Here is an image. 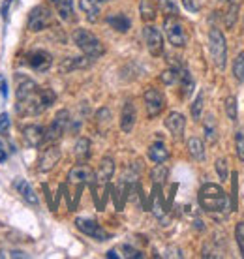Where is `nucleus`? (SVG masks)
<instances>
[{
    "label": "nucleus",
    "mask_w": 244,
    "mask_h": 259,
    "mask_svg": "<svg viewBox=\"0 0 244 259\" xmlns=\"http://www.w3.org/2000/svg\"><path fill=\"white\" fill-rule=\"evenodd\" d=\"M55 92L51 89H39L32 92L28 98L25 100H19L17 102V113L19 115H25V117H34V115H42L45 109H49L53 104H55Z\"/></svg>",
    "instance_id": "f257e3e1"
},
{
    "label": "nucleus",
    "mask_w": 244,
    "mask_h": 259,
    "mask_svg": "<svg viewBox=\"0 0 244 259\" xmlns=\"http://www.w3.org/2000/svg\"><path fill=\"white\" fill-rule=\"evenodd\" d=\"M199 205L207 212H224L227 210V194L218 184H205L199 190Z\"/></svg>",
    "instance_id": "f03ea898"
},
{
    "label": "nucleus",
    "mask_w": 244,
    "mask_h": 259,
    "mask_svg": "<svg viewBox=\"0 0 244 259\" xmlns=\"http://www.w3.org/2000/svg\"><path fill=\"white\" fill-rule=\"evenodd\" d=\"M73 44L85 53V57H89L90 60L100 59L103 53H105V47L100 39L94 36L92 32L85 30V28H79L73 32Z\"/></svg>",
    "instance_id": "7ed1b4c3"
},
{
    "label": "nucleus",
    "mask_w": 244,
    "mask_h": 259,
    "mask_svg": "<svg viewBox=\"0 0 244 259\" xmlns=\"http://www.w3.org/2000/svg\"><path fill=\"white\" fill-rule=\"evenodd\" d=\"M209 51L214 66L224 71L227 64V44H225V36L218 28H211L209 32Z\"/></svg>",
    "instance_id": "20e7f679"
},
{
    "label": "nucleus",
    "mask_w": 244,
    "mask_h": 259,
    "mask_svg": "<svg viewBox=\"0 0 244 259\" xmlns=\"http://www.w3.org/2000/svg\"><path fill=\"white\" fill-rule=\"evenodd\" d=\"M164 28H166L167 39L171 41V46L184 47L188 44V34L184 30V25L179 21V17H166Z\"/></svg>",
    "instance_id": "39448f33"
},
{
    "label": "nucleus",
    "mask_w": 244,
    "mask_h": 259,
    "mask_svg": "<svg viewBox=\"0 0 244 259\" xmlns=\"http://www.w3.org/2000/svg\"><path fill=\"white\" fill-rule=\"evenodd\" d=\"M53 23V12L47 6H36L28 13V30L39 32Z\"/></svg>",
    "instance_id": "423d86ee"
},
{
    "label": "nucleus",
    "mask_w": 244,
    "mask_h": 259,
    "mask_svg": "<svg viewBox=\"0 0 244 259\" xmlns=\"http://www.w3.org/2000/svg\"><path fill=\"white\" fill-rule=\"evenodd\" d=\"M68 122H70V113L66 109L58 111L57 115H55V118H53L49 130L45 132V139H47V141H58V139L66 134Z\"/></svg>",
    "instance_id": "0eeeda50"
},
{
    "label": "nucleus",
    "mask_w": 244,
    "mask_h": 259,
    "mask_svg": "<svg viewBox=\"0 0 244 259\" xmlns=\"http://www.w3.org/2000/svg\"><path fill=\"white\" fill-rule=\"evenodd\" d=\"M75 227L81 233L89 235V237H92L94 240H100V242H105V240L109 239V233L98 222L90 220V218H77L75 220Z\"/></svg>",
    "instance_id": "6e6552de"
},
{
    "label": "nucleus",
    "mask_w": 244,
    "mask_h": 259,
    "mask_svg": "<svg viewBox=\"0 0 244 259\" xmlns=\"http://www.w3.org/2000/svg\"><path fill=\"white\" fill-rule=\"evenodd\" d=\"M143 36H145V44H147V49L152 57H160L164 53V36L161 32L156 28V26H145L143 28Z\"/></svg>",
    "instance_id": "1a4fd4ad"
},
{
    "label": "nucleus",
    "mask_w": 244,
    "mask_h": 259,
    "mask_svg": "<svg viewBox=\"0 0 244 259\" xmlns=\"http://www.w3.org/2000/svg\"><path fill=\"white\" fill-rule=\"evenodd\" d=\"M143 100H145L147 115L150 118L158 117L161 111H164V107H166V98H164V94H161L160 91H156V89H148V91L145 92Z\"/></svg>",
    "instance_id": "9d476101"
},
{
    "label": "nucleus",
    "mask_w": 244,
    "mask_h": 259,
    "mask_svg": "<svg viewBox=\"0 0 244 259\" xmlns=\"http://www.w3.org/2000/svg\"><path fill=\"white\" fill-rule=\"evenodd\" d=\"M58 160H60V149H58V147H55V145L47 147V149L42 152V156H39L38 171H42V173L51 171V169L58 163Z\"/></svg>",
    "instance_id": "9b49d317"
},
{
    "label": "nucleus",
    "mask_w": 244,
    "mask_h": 259,
    "mask_svg": "<svg viewBox=\"0 0 244 259\" xmlns=\"http://www.w3.org/2000/svg\"><path fill=\"white\" fill-rule=\"evenodd\" d=\"M26 64L36 71H47L53 64V57L45 51H32L26 55Z\"/></svg>",
    "instance_id": "f8f14e48"
},
{
    "label": "nucleus",
    "mask_w": 244,
    "mask_h": 259,
    "mask_svg": "<svg viewBox=\"0 0 244 259\" xmlns=\"http://www.w3.org/2000/svg\"><path fill=\"white\" fill-rule=\"evenodd\" d=\"M23 139H25L28 147L36 149L45 141V128L39 126V124H28V126L23 128Z\"/></svg>",
    "instance_id": "ddd939ff"
},
{
    "label": "nucleus",
    "mask_w": 244,
    "mask_h": 259,
    "mask_svg": "<svg viewBox=\"0 0 244 259\" xmlns=\"http://www.w3.org/2000/svg\"><path fill=\"white\" fill-rule=\"evenodd\" d=\"M166 128L171 132V136L175 139H182V134H184V128H186V118L182 117L180 113L173 111V113H169L166 118Z\"/></svg>",
    "instance_id": "4468645a"
},
{
    "label": "nucleus",
    "mask_w": 244,
    "mask_h": 259,
    "mask_svg": "<svg viewBox=\"0 0 244 259\" xmlns=\"http://www.w3.org/2000/svg\"><path fill=\"white\" fill-rule=\"evenodd\" d=\"M15 83H17V87H15L17 102H19V100H25V98H28L32 92L38 91L36 81H32V79L26 77V75H17V77H15Z\"/></svg>",
    "instance_id": "2eb2a0df"
},
{
    "label": "nucleus",
    "mask_w": 244,
    "mask_h": 259,
    "mask_svg": "<svg viewBox=\"0 0 244 259\" xmlns=\"http://www.w3.org/2000/svg\"><path fill=\"white\" fill-rule=\"evenodd\" d=\"M68 181L73 182V184L83 186V184H87V182L94 181V173H92V169L90 167H87V165H83V163H79V165H75V167L68 173Z\"/></svg>",
    "instance_id": "dca6fc26"
},
{
    "label": "nucleus",
    "mask_w": 244,
    "mask_h": 259,
    "mask_svg": "<svg viewBox=\"0 0 244 259\" xmlns=\"http://www.w3.org/2000/svg\"><path fill=\"white\" fill-rule=\"evenodd\" d=\"M135 118H137V111H135L134 102H126L124 107H122V115H120V130L124 134H130L135 126Z\"/></svg>",
    "instance_id": "f3484780"
},
{
    "label": "nucleus",
    "mask_w": 244,
    "mask_h": 259,
    "mask_svg": "<svg viewBox=\"0 0 244 259\" xmlns=\"http://www.w3.org/2000/svg\"><path fill=\"white\" fill-rule=\"evenodd\" d=\"M113 173H115V162H113V158H103L94 179H96L98 184H107L111 181Z\"/></svg>",
    "instance_id": "a211bd4d"
},
{
    "label": "nucleus",
    "mask_w": 244,
    "mask_h": 259,
    "mask_svg": "<svg viewBox=\"0 0 244 259\" xmlns=\"http://www.w3.org/2000/svg\"><path fill=\"white\" fill-rule=\"evenodd\" d=\"M148 158L154 163H164L169 158V150H167V147L161 141H156L148 149Z\"/></svg>",
    "instance_id": "6ab92c4d"
},
{
    "label": "nucleus",
    "mask_w": 244,
    "mask_h": 259,
    "mask_svg": "<svg viewBox=\"0 0 244 259\" xmlns=\"http://www.w3.org/2000/svg\"><path fill=\"white\" fill-rule=\"evenodd\" d=\"M107 23L111 25V28H115L116 32H128L130 26H132L130 19L124 13H111L107 17Z\"/></svg>",
    "instance_id": "aec40b11"
},
{
    "label": "nucleus",
    "mask_w": 244,
    "mask_h": 259,
    "mask_svg": "<svg viewBox=\"0 0 244 259\" xmlns=\"http://www.w3.org/2000/svg\"><path fill=\"white\" fill-rule=\"evenodd\" d=\"M15 188L19 190V194H21V197L28 203V205H38L39 201H38V195L34 194V190H32V186L28 184L26 181H17L15 182Z\"/></svg>",
    "instance_id": "412c9836"
},
{
    "label": "nucleus",
    "mask_w": 244,
    "mask_h": 259,
    "mask_svg": "<svg viewBox=\"0 0 244 259\" xmlns=\"http://www.w3.org/2000/svg\"><path fill=\"white\" fill-rule=\"evenodd\" d=\"M51 4H55L57 13L64 21L73 19V0H51Z\"/></svg>",
    "instance_id": "4be33fe9"
},
{
    "label": "nucleus",
    "mask_w": 244,
    "mask_h": 259,
    "mask_svg": "<svg viewBox=\"0 0 244 259\" xmlns=\"http://www.w3.org/2000/svg\"><path fill=\"white\" fill-rule=\"evenodd\" d=\"M188 152L192 156L193 160H205V145L201 139L197 137H192V139H188Z\"/></svg>",
    "instance_id": "5701e85b"
},
{
    "label": "nucleus",
    "mask_w": 244,
    "mask_h": 259,
    "mask_svg": "<svg viewBox=\"0 0 244 259\" xmlns=\"http://www.w3.org/2000/svg\"><path fill=\"white\" fill-rule=\"evenodd\" d=\"M90 64L89 57H71V59H66L62 64H60V71H71V70H79V68H87Z\"/></svg>",
    "instance_id": "b1692460"
},
{
    "label": "nucleus",
    "mask_w": 244,
    "mask_h": 259,
    "mask_svg": "<svg viewBox=\"0 0 244 259\" xmlns=\"http://www.w3.org/2000/svg\"><path fill=\"white\" fill-rule=\"evenodd\" d=\"M81 10L85 12L87 19L90 23H94V21H98V15H100V2H96V0H81Z\"/></svg>",
    "instance_id": "393cba45"
},
{
    "label": "nucleus",
    "mask_w": 244,
    "mask_h": 259,
    "mask_svg": "<svg viewBox=\"0 0 244 259\" xmlns=\"http://www.w3.org/2000/svg\"><path fill=\"white\" fill-rule=\"evenodd\" d=\"M75 158H77L79 163L87 162L90 158V141L87 137H81L77 141V145H75Z\"/></svg>",
    "instance_id": "a878e982"
},
{
    "label": "nucleus",
    "mask_w": 244,
    "mask_h": 259,
    "mask_svg": "<svg viewBox=\"0 0 244 259\" xmlns=\"http://www.w3.org/2000/svg\"><path fill=\"white\" fill-rule=\"evenodd\" d=\"M158 10L166 17H177L179 15V6L175 0H158Z\"/></svg>",
    "instance_id": "bb28decb"
},
{
    "label": "nucleus",
    "mask_w": 244,
    "mask_h": 259,
    "mask_svg": "<svg viewBox=\"0 0 244 259\" xmlns=\"http://www.w3.org/2000/svg\"><path fill=\"white\" fill-rule=\"evenodd\" d=\"M203 128H205L207 141H209V143L216 141V137H218V130H216V120H214V117H212V115H207Z\"/></svg>",
    "instance_id": "cd10ccee"
},
{
    "label": "nucleus",
    "mask_w": 244,
    "mask_h": 259,
    "mask_svg": "<svg viewBox=\"0 0 244 259\" xmlns=\"http://www.w3.org/2000/svg\"><path fill=\"white\" fill-rule=\"evenodd\" d=\"M141 17L143 21H152L156 17V6H154V0H141Z\"/></svg>",
    "instance_id": "c85d7f7f"
},
{
    "label": "nucleus",
    "mask_w": 244,
    "mask_h": 259,
    "mask_svg": "<svg viewBox=\"0 0 244 259\" xmlns=\"http://www.w3.org/2000/svg\"><path fill=\"white\" fill-rule=\"evenodd\" d=\"M179 83H180V87H182L184 94H186V96H190V94H192V91H193V79H192V75H190V71L180 70Z\"/></svg>",
    "instance_id": "c756f323"
},
{
    "label": "nucleus",
    "mask_w": 244,
    "mask_h": 259,
    "mask_svg": "<svg viewBox=\"0 0 244 259\" xmlns=\"http://www.w3.org/2000/svg\"><path fill=\"white\" fill-rule=\"evenodd\" d=\"M167 175H169V171H167L166 165H161V163H156V167L152 169V173H150V179H152V182L154 184H164L167 179Z\"/></svg>",
    "instance_id": "7c9ffc66"
},
{
    "label": "nucleus",
    "mask_w": 244,
    "mask_h": 259,
    "mask_svg": "<svg viewBox=\"0 0 244 259\" xmlns=\"http://www.w3.org/2000/svg\"><path fill=\"white\" fill-rule=\"evenodd\" d=\"M233 77L237 79L238 83H244V53H240L233 62Z\"/></svg>",
    "instance_id": "2f4dec72"
},
{
    "label": "nucleus",
    "mask_w": 244,
    "mask_h": 259,
    "mask_svg": "<svg viewBox=\"0 0 244 259\" xmlns=\"http://www.w3.org/2000/svg\"><path fill=\"white\" fill-rule=\"evenodd\" d=\"M225 113H227L229 120H237L238 105H237V98H235V96H227V98H225Z\"/></svg>",
    "instance_id": "473e14b6"
},
{
    "label": "nucleus",
    "mask_w": 244,
    "mask_h": 259,
    "mask_svg": "<svg viewBox=\"0 0 244 259\" xmlns=\"http://www.w3.org/2000/svg\"><path fill=\"white\" fill-rule=\"evenodd\" d=\"M203 102H205V94H203V92H199V94H197V98L193 100V104H192V118H193V120H199V118H201Z\"/></svg>",
    "instance_id": "72a5a7b5"
},
{
    "label": "nucleus",
    "mask_w": 244,
    "mask_h": 259,
    "mask_svg": "<svg viewBox=\"0 0 244 259\" xmlns=\"http://www.w3.org/2000/svg\"><path fill=\"white\" fill-rule=\"evenodd\" d=\"M179 75H180L179 68H171V70H167L161 73V79H164L166 84H175V83H179Z\"/></svg>",
    "instance_id": "f704fd0d"
},
{
    "label": "nucleus",
    "mask_w": 244,
    "mask_h": 259,
    "mask_svg": "<svg viewBox=\"0 0 244 259\" xmlns=\"http://www.w3.org/2000/svg\"><path fill=\"white\" fill-rule=\"evenodd\" d=\"M235 152H237V156L244 162V132L242 130H238L237 134H235Z\"/></svg>",
    "instance_id": "c9c22d12"
},
{
    "label": "nucleus",
    "mask_w": 244,
    "mask_h": 259,
    "mask_svg": "<svg viewBox=\"0 0 244 259\" xmlns=\"http://www.w3.org/2000/svg\"><path fill=\"white\" fill-rule=\"evenodd\" d=\"M120 250L124 252V253H120V257H128V259H139V257H143V253L139 252V250H135V248L128 246V244L120 246Z\"/></svg>",
    "instance_id": "e433bc0d"
},
{
    "label": "nucleus",
    "mask_w": 244,
    "mask_h": 259,
    "mask_svg": "<svg viewBox=\"0 0 244 259\" xmlns=\"http://www.w3.org/2000/svg\"><path fill=\"white\" fill-rule=\"evenodd\" d=\"M235 235H237V242H238V248H240V253H242L244 257V222H240L235 229Z\"/></svg>",
    "instance_id": "4c0bfd02"
},
{
    "label": "nucleus",
    "mask_w": 244,
    "mask_h": 259,
    "mask_svg": "<svg viewBox=\"0 0 244 259\" xmlns=\"http://www.w3.org/2000/svg\"><path fill=\"white\" fill-rule=\"evenodd\" d=\"M216 171H218V175H220V179H222V182L227 181L229 173H227V162H225V160H218V162H216Z\"/></svg>",
    "instance_id": "58836bf2"
},
{
    "label": "nucleus",
    "mask_w": 244,
    "mask_h": 259,
    "mask_svg": "<svg viewBox=\"0 0 244 259\" xmlns=\"http://www.w3.org/2000/svg\"><path fill=\"white\" fill-rule=\"evenodd\" d=\"M8 128H10V117H8V113H2L0 115V132L4 134L8 132Z\"/></svg>",
    "instance_id": "ea45409f"
},
{
    "label": "nucleus",
    "mask_w": 244,
    "mask_h": 259,
    "mask_svg": "<svg viewBox=\"0 0 244 259\" xmlns=\"http://www.w3.org/2000/svg\"><path fill=\"white\" fill-rule=\"evenodd\" d=\"M231 208H233V210L237 208V173H233V201H231Z\"/></svg>",
    "instance_id": "a19ab883"
},
{
    "label": "nucleus",
    "mask_w": 244,
    "mask_h": 259,
    "mask_svg": "<svg viewBox=\"0 0 244 259\" xmlns=\"http://www.w3.org/2000/svg\"><path fill=\"white\" fill-rule=\"evenodd\" d=\"M184 6H186L188 12H197V10H199L197 0H184Z\"/></svg>",
    "instance_id": "79ce46f5"
},
{
    "label": "nucleus",
    "mask_w": 244,
    "mask_h": 259,
    "mask_svg": "<svg viewBox=\"0 0 244 259\" xmlns=\"http://www.w3.org/2000/svg\"><path fill=\"white\" fill-rule=\"evenodd\" d=\"M0 94L4 98H8V83H6V77L4 75H0Z\"/></svg>",
    "instance_id": "37998d69"
},
{
    "label": "nucleus",
    "mask_w": 244,
    "mask_h": 259,
    "mask_svg": "<svg viewBox=\"0 0 244 259\" xmlns=\"http://www.w3.org/2000/svg\"><path fill=\"white\" fill-rule=\"evenodd\" d=\"M6 160V149H4V145H2V141H0V163Z\"/></svg>",
    "instance_id": "c03bdc74"
},
{
    "label": "nucleus",
    "mask_w": 244,
    "mask_h": 259,
    "mask_svg": "<svg viewBox=\"0 0 244 259\" xmlns=\"http://www.w3.org/2000/svg\"><path fill=\"white\" fill-rule=\"evenodd\" d=\"M10 255H12V257H28L25 252H12Z\"/></svg>",
    "instance_id": "a18cd8bd"
},
{
    "label": "nucleus",
    "mask_w": 244,
    "mask_h": 259,
    "mask_svg": "<svg viewBox=\"0 0 244 259\" xmlns=\"http://www.w3.org/2000/svg\"><path fill=\"white\" fill-rule=\"evenodd\" d=\"M96 2H105V0H96Z\"/></svg>",
    "instance_id": "49530a36"
}]
</instances>
